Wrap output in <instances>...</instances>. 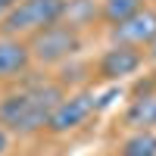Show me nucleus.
I'll list each match as a JSON object with an SVG mask.
<instances>
[{"label": "nucleus", "mask_w": 156, "mask_h": 156, "mask_svg": "<svg viewBox=\"0 0 156 156\" xmlns=\"http://www.w3.org/2000/svg\"><path fill=\"white\" fill-rule=\"evenodd\" d=\"M62 6L66 0H19L3 19H0V31L9 37H31L34 31L47 28L62 19Z\"/></svg>", "instance_id": "2"}, {"label": "nucleus", "mask_w": 156, "mask_h": 156, "mask_svg": "<svg viewBox=\"0 0 156 156\" xmlns=\"http://www.w3.org/2000/svg\"><path fill=\"white\" fill-rule=\"evenodd\" d=\"M122 156H156V131H131L122 144Z\"/></svg>", "instance_id": "11"}, {"label": "nucleus", "mask_w": 156, "mask_h": 156, "mask_svg": "<svg viewBox=\"0 0 156 156\" xmlns=\"http://www.w3.org/2000/svg\"><path fill=\"white\" fill-rule=\"evenodd\" d=\"M94 19H100V6L94 3V0H66V6H62V19L69 28H84V25H90Z\"/></svg>", "instance_id": "9"}, {"label": "nucleus", "mask_w": 156, "mask_h": 156, "mask_svg": "<svg viewBox=\"0 0 156 156\" xmlns=\"http://www.w3.org/2000/svg\"><path fill=\"white\" fill-rule=\"evenodd\" d=\"M28 44V53L34 62L41 66H56V62H66L72 59L78 50H81V34L75 28H69L66 22H53L47 28L34 31L31 37H25Z\"/></svg>", "instance_id": "3"}, {"label": "nucleus", "mask_w": 156, "mask_h": 156, "mask_svg": "<svg viewBox=\"0 0 156 156\" xmlns=\"http://www.w3.org/2000/svg\"><path fill=\"white\" fill-rule=\"evenodd\" d=\"M28 66H31L28 44H25L22 37L0 34V81H9V78L25 75Z\"/></svg>", "instance_id": "7"}, {"label": "nucleus", "mask_w": 156, "mask_h": 156, "mask_svg": "<svg viewBox=\"0 0 156 156\" xmlns=\"http://www.w3.org/2000/svg\"><path fill=\"white\" fill-rule=\"evenodd\" d=\"M147 59H150V62H156V37L147 44Z\"/></svg>", "instance_id": "14"}, {"label": "nucleus", "mask_w": 156, "mask_h": 156, "mask_svg": "<svg viewBox=\"0 0 156 156\" xmlns=\"http://www.w3.org/2000/svg\"><path fill=\"white\" fill-rule=\"evenodd\" d=\"M66 97L62 94V84H31L19 90V94H9L0 100V125L12 134H34L47 128L50 112L56 109V103Z\"/></svg>", "instance_id": "1"}, {"label": "nucleus", "mask_w": 156, "mask_h": 156, "mask_svg": "<svg viewBox=\"0 0 156 156\" xmlns=\"http://www.w3.org/2000/svg\"><path fill=\"white\" fill-rule=\"evenodd\" d=\"M144 66V53L140 47H128V44H112L109 50H103V56L97 59V75L103 81H122V78L134 75Z\"/></svg>", "instance_id": "5"}, {"label": "nucleus", "mask_w": 156, "mask_h": 156, "mask_svg": "<svg viewBox=\"0 0 156 156\" xmlns=\"http://www.w3.org/2000/svg\"><path fill=\"white\" fill-rule=\"evenodd\" d=\"M140 6H144V0H103L100 3V19L109 22V25H119L131 12H137Z\"/></svg>", "instance_id": "10"}, {"label": "nucleus", "mask_w": 156, "mask_h": 156, "mask_svg": "<svg viewBox=\"0 0 156 156\" xmlns=\"http://www.w3.org/2000/svg\"><path fill=\"white\" fill-rule=\"evenodd\" d=\"M6 144H9V134H6V128H3V125H0V153H3V150H6Z\"/></svg>", "instance_id": "13"}, {"label": "nucleus", "mask_w": 156, "mask_h": 156, "mask_svg": "<svg viewBox=\"0 0 156 156\" xmlns=\"http://www.w3.org/2000/svg\"><path fill=\"white\" fill-rule=\"evenodd\" d=\"M125 128H131V131H156V94H140L128 103Z\"/></svg>", "instance_id": "8"}, {"label": "nucleus", "mask_w": 156, "mask_h": 156, "mask_svg": "<svg viewBox=\"0 0 156 156\" xmlns=\"http://www.w3.org/2000/svg\"><path fill=\"white\" fill-rule=\"evenodd\" d=\"M16 3H19V0H0V19H3V16H6V12L16 6Z\"/></svg>", "instance_id": "12"}, {"label": "nucleus", "mask_w": 156, "mask_h": 156, "mask_svg": "<svg viewBox=\"0 0 156 156\" xmlns=\"http://www.w3.org/2000/svg\"><path fill=\"white\" fill-rule=\"evenodd\" d=\"M156 37V6H140L131 12L125 22L112 25V41L115 44H128V47H147Z\"/></svg>", "instance_id": "6"}, {"label": "nucleus", "mask_w": 156, "mask_h": 156, "mask_svg": "<svg viewBox=\"0 0 156 156\" xmlns=\"http://www.w3.org/2000/svg\"><path fill=\"white\" fill-rule=\"evenodd\" d=\"M97 109V97L94 90H75V94H66L56 109L50 112L47 119V131L50 134H66V131H75L78 125H84L90 119V112Z\"/></svg>", "instance_id": "4"}]
</instances>
